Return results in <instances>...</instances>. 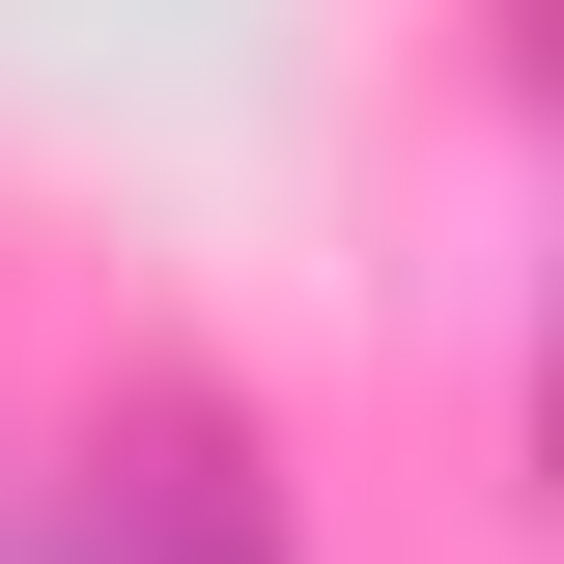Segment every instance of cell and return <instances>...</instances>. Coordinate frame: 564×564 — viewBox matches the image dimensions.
I'll use <instances>...</instances> for the list:
<instances>
[{
  "mask_svg": "<svg viewBox=\"0 0 564 564\" xmlns=\"http://www.w3.org/2000/svg\"><path fill=\"white\" fill-rule=\"evenodd\" d=\"M0 564H282V508L226 480L198 423H141V452H29L0 480Z\"/></svg>",
  "mask_w": 564,
  "mask_h": 564,
  "instance_id": "1",
  "label": "cell"
}]
</instances>
